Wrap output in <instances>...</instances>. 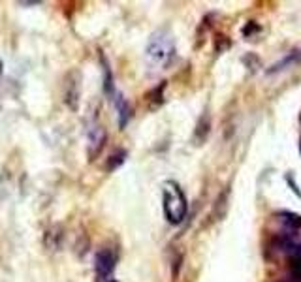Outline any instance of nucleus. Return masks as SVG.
<instances>
[{
  "label": "nucleus",
  "instance_id": "obj_1",
  "mask_svg": "<svg viewBox=\"0 0 301 282\" xmlns=\"http://www.w3.org/2000/svg\"><path fill=\"white\" fill-rule=\"evenodd\" d=\"M175 58V42L173 36L160 28L157 32H153L145 47V60L150 70H164L168 68L172 60Z\"/></svg>",
  "mask_w": 301,
  "mask_h": 282
},
{
  "label": "nucleus",
  "instance_id": "obj_2",
  "mask_svg": "<svg viewBox=\"0 0 301 282\" xmlns=\"http://www.w3.org/2000/svg\"><path fill=\"white\" fill-rule=\"evenodd\" d=\"M162 209H164V217L170 224L177 226L187 219L188 203L187 196L181 188L179 183L175 181H166L164 188H162Z\"/></svg>",
  "mask_w": 301,
  "mask_h": 282
},
{
  "label": "nucleus",
  "instance_id": "obj_3",
  "mask_svg": "<svg viewBox=\"0 0 301 282\" xmlns=\"http://www.w3.org/2000/svg\"><path fill=\"white\" fill-rule=\"evenodd\" d=\"M115 263H117V254L113 248L104 247L96 252L94 258V269H96V282H111L115 271Z\"/></svg>",
  "mask_w": 301,
  "mask_h": 282
},
{
  "label": "nucleus",
  "instance_id": "obj_4",
  "mask_svg": "<svg viewBox=\"0 0 301 282\" xmlns=\"http://www.w3.org/2000/svg\"><path fill=\"white\" fill-rule=\"evenodd\" d=\"M87 141H89V158L93 160L94 156L102 151L104 143H106V130L98 122L91 124L89 126V134H87Z\"/></svg>",
  "mask_w": 301,
  "mask_h": 282
},
{
  "label": "nucleus",
  "instance_id": "obj_5",
  "mask_svg": "<svg viewBox=\"0 0 301 282\" xmlns=\"http://www.w3.org/2000/svg\"><path fill=\"white\" fill-rule=\"evenodd\" d=\"M280 250H284L288 256H292V260H301V239L295 233L284 232L279 237Z\"/></svg>",
  "mask_w": 301,
  "mask_h": 282
},
{
  "label": "nucleus",
  "instance_id": "obj_6",
  "mask_svg": "<svg viewBox=\"0 0 301 282\" xmlns=\"http://www.w3.org/2000/svg\"><path fill=\"white\" fill-rule=\"evenodd\" d=\"M115 104H117V111H119V126L124 128L130 119V107H128V104H126V100L122 98V96H117Z\"/></svg>",
  "mask_w": 301,
  "mask_h": 282
},
{
  "label": "nucleus",
  "instance_id": "obj_7",
  "mask_svg": "<svg viewBox=\"0 0 301 282\" xmlns=\"http://www.w3.org/2000/svg\"><path fill=\"white\" fill-rule=\"evenodd\" d=\"M78 100H79V85L78 81H70L68 83V91H66V104L76 109L78 107Z\"/></svg>",
  "mask_w": 301,
  "mask_h": 282
},
{
  "label": "nucleus",
  "instance_id": "obj_8",
  "mask_svg": "<svg viewBox=\"0 0 301 282\" xmlns=\"http://www.w3.org/2000/svg\"><path fill=\"white\" fill-rule=\"evenodd\" d=\"M104 91H106V94H108V96H113V94H115L111 70H109V66L106 62H104Z\"/></svg>",
  "mask_w": 301,
  "mask_h": 282
},
{
  "label": "nucleus",
  "instance_id": "obj_9",
  "mask_svg": "<svg viewBox=\"0 0 301 282\" xmlns=\"http://www.w3.org/2000/svg\"><path fill=\"white\" fill-rule=\"evenodd\" d=\"M124 160H126V153H124V151H117L115 155L109 156V160H108V169H117L122 162H124Z\"/></svg>",
  "mask_w": 301,
  "mask_h": 282
},
{
  "label": "nucleus",
  "instance_id": "obj_10",
  "mask_svg": "<svg viewBox=\"0 0 301 282\" xmlns=\"http://www.w3.org/2000/svg\"><path fill=\"white\" fill-rule=\"evenodd\" d=\"M282 222H286L290 228H301V217L294 215V213H280Z\"/></svg>",
  "mask_w": 301,
  "mask_h": 282
},
{
  "label": "nucleus",
  "instance_id": "obj_11",
  "mask_svg": "<svg viewBox=\"0 0 301 282\" xmlns=\"http://www.w3.org/2000/svg\"><path fill=\"white\" fill-rule=\"evenodd\" d=\"M286 181H288V184L292 186V190H294V194L297 197H301V192H299V188H297V184H295V181H294V177L292 175H286Z\"/></svg>",
  "mask_w": 301,
  "mask_h": 282
},
{
  "label": "nucleus",
  "instance_id": "obj_12",
  "mask_svg": "<svg viewBox=\"0 0 301 282\" xmlns=\"http://www.w3.org/2000/svg\"><path fill=\"white\" fill-rule=\"evenodd\" d=\"M299 153H301V143H299Z\"/></svg>",
  "mask_w": 301,
  "mask_h": 282
},
{
  "label": "nucleus",
  "instance_id": "obj_13",
  "mask_svg": "<svg viewBox=\"0 0 301 282\" xmlns=\"http://www.w3.org/2000/svg\"><path fill=\"white\" fill-rule=\"evenodd\" d=\"M111 282H117V280H111Z\"/></svg>",
  "mask_w": 301,
  "mask_h": 282
}]
</instances>
